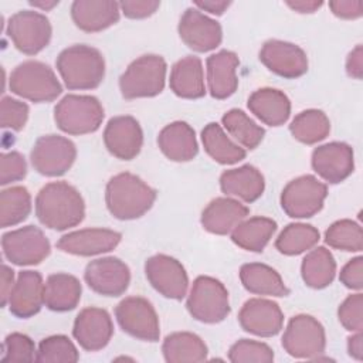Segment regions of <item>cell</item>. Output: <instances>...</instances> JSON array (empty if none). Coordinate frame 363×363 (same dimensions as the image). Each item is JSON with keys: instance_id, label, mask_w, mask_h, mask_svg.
<instances>
[{"instance_id": "cell-2", "label": "cell", "mask_w": 363, "mask_h": 363, "mask_svg": "<svg viewBox=\"0 0 363 363\" xmlns=\"http://www.w3.org/2000/svg\"><path fill=\"white\" fill-rule=\"evenodd\" d=\"M156 200V190L136 174L123 172L109 179L105 203L118 220H135L146 214Z\"/></svg>"}, {"instance_id": "cell-40", "label": "cell", "mask_w": 363, "mask_h": 363, "mask_svg": "<svg viewBox=\"0 0 363 363\" xmlns=\"http://www.w3.org/2000/svg\"><path fill=\"white\" fill-rule=\"evenodd\" d=\"M31 211V196L23 186H13L0 193V224L13 227L24 221Z\"/></svg>"}, {"instance_id": "cell-6", "label": "cell", "mask_w": 363, "mask_h": 363, "mask_svg": "<svg viewBox=\"0 0 363 363\" xmlns=\"http://www.w3.org/2000/svg\"><path fill=\"white\" fill-rule=\"evenodd\" d=\"M105 112L92 95H65L54 108L57 126L68 135H86L99 129Z\"/></svg>"}, {"instance_id": "cell-37", "label": "cell", "mask_w": 363, "mask_h": 363, "mask_svg": "<svg viewBox=\"0 0 363 363\" xmlns=\"http://www.w3.org/2000/svg\"><path fill=\"white\" fill-rule=\"evenodd\" d=\"M289 130L301 143L315 145L329 135L330 121L320 109H306L292 119Z\"/></svg>"}, {"instance_id": "cell-56", "label": "cell", "mask_w": 363, "mask_h": 363, "mask_svg": "<svg viewBox=\"0 0 363 363\" xmlns=\"http://www.w3.org/2000/svg\"><path fill=\"white\" fill-rule=\"evenodd\" d=\"M30 4L33 7H37V9H41V10H51L52 7H55L58 4V0H51V1H30Z\"/></svg>"}, {"instance_id": "cell-49", "label": "cell", "mask_w": 363, "mask_h": 363, "mask_svg": "<svg viewBox=\"0 0 363 363\" xmlns=\"http://www.w3.org/2000/svg\"><path fill=\"white\" fill-rule=\"evenodd\" d=\"M159 6H160V1L157 0H130V1L119 3L121 11L128 18H146L155 14Z\"/></svg>"}, {"instance_id": "cell-17", "label": "cell", "mask_w": 363, "mask_h": 363, "mask_svg": "<svg viewBox=\"0 0 363 363\" xmlns=\"http://www.w3.org/2000/svg\"><path fill=\"white\" fill-rule=\"evenodd\" d=\"M259 61L274 74L295 79L308 71L306 52L296 44L282 40H268L259 50Z\"/></svg>"}, {"instance_id": "cell-12", "label": "cell", "mask_w": 363, "mask_h": 363, "mask_svg": "<svg viewBox=\"0 0 363 363\" xmlns=\"http://www.w3.org/2000/svg\"><path fill=\"white\" fill-rule=\"evenodd\" d=\"M77 157L72 140L60 135H45L35 140L31 149V164L43 176L57 177L67 173Z\"/></svg>"}, {"instance_id": "cell-19", "label": "cell", "mask_w": 363, "mask_h": 363, "mask_svg": "<svg viewBox=\"0 0 363 363\" xmlns=\"http://www.w3.org/2000/svg\"><path fill=\"white\" fill-rule=\"evenodd\" d=\"M72 335L82 349L96 352L109 343L113 335V323L105 309L89 306L77 315Z\"/></svg>"}, {"instance_id": "cell-29", "label": "cell", "mask_w": 363, "mask_h": 363, "mask_svg": "<svg viewBox=\"0 0 363 363\" xmlns=\"http://www.w3.org/2000/svg\"><path fill=\"white\" fill-rule=\"evenodd\" d=\"M248 109L265 125L281 126L291 115V101L279 89L261 88L248 98Z\"/></svg>"}, {"instance_id": "cell-18", "label": "cell", "mask_w": 363, "mask_h": 363, "mask_svg": "<svg viewBox=\"0 0 363 363\" xmlns=\"http://www.w3.org/2000/svg\"><path fill=\"white\" fill-rule=\"evenodd\" d=\"M104 143L115 157L132 160L139 155L143 145L142 128L133 116H113L105 126Z\"/></svg>"}, {"instance_id": "cell-38", "label": "cell", "mask_w": 363, "mask_h": 363, "mask_svg": "<svg viewBox=\"0 0 363 363\" xmlns=\"http://www.w3.org/2000/svg\"><path fill=\"white\" fill-rule=\"evenodd\" d=\"M319 241V231L311 224H288L275 241V248L284 255H299L313 248Z\"/></svg>"}, {"instance_id": "cell-13", "label": "cell", "mask_w": 363, "mask_h": 363, "mask_svg": "<svg viewBox=\"0 0 363 363\" xmlns=\"http://www.w3.org/2000/svg\"><path fill=\"white\" fill-rule=\"evenodd\" d=\"M115 318L128 335L146 340L157 342L160 337L159 316L152 303L142 296H128L115 308Z\"/></svg>"}, {"instance_id": "cell-51", "label": "cell", "mask_w": 363, "mask_h": 363, "mask_svg": "<svg viewBox=\"0 0 363 363\" xmlns=\"http://www.w3.org/2000/svg\"><path fill=\"white\" fill-rule=\"evenodd\" d=\"M346 72L354 79H362L363 75V48L357 44L346 58Z\"/></svg>"}, {"instance_id": "cell-50", "label": "cell", "mask_w": 363, "mask_h": 363, "mask_svg": "<svg viewBox=\"0 0 363 363\" xmlns=\"http://www.w3.org/2000/svg\"><path fill=\"white\" fill-rule=\"evenodd\" d=\"M332 13L345 20H354L363 14V3L360 0H335L329 1Z\"/></svg>"}, {"instance_id": "cell-46", "label": "cell", "mask_w": 363, "mask_h": 363, "mask_svg": "<svg viewBox=\"0 0 363 363\" xmlns=\"http://www.w3.org/2000/svg\"><path fill=\"white\" fill-rule=\"evenodd\" d=\"M28 119V105L11 96L1 99V126L21 130Z\"/></svg>"}, {"instance_id": "cell-23", "label": "cell", "mask_w": 363, "mask_h": 363, "mask_svg": "<svg viewBox=\"0 0 363 363\" xmlns=\"http://www.w3.org/2000/svg\"><path fill=\"white\" fill-rule=\"evenodd\" d=\"M43 303L44 282L41 274L31 269L18 272L9 298L10 312L17 318L27 319L38 313Z\"/></svg>"}, {"instance_id": "cell-53", "label": "cell", "mask_w": 363, "mask_h": 363, "mask_svg": "<svg viewBox=\"0 0 363 363\" xmlns=\"http://www.w3.org/2000/svg\"><path fill=\"white\" fill-rule=\"evenodd\" d=\"M230 1L225 0H201V1H194L196 9H199L200 11H208L211 14L216 16H221L228 7H230Z\"/></svg>"}, {"instance_id": "cell-3", "label": "cell", "mask_w": 363, "mask_h": 363, "mask_svg": "<svg viewBox=\"0 0 363 363\" xmlns=\"http://www.w3.org/2000/svg\"><path fill=\"white\" fill-rule=\"evenodd\" d=\"M55 65L68 89H94L105 77L104 55L99 50L85 44H75L62 50Z\"/></svg>"}, {"instance_id": "cell-27", "label": "cell", "mask_w": 363, "mask_h": 363, "mask_svg": "<svg viewBox=\"0 0 363 363\" xmlns=\"http://www.w3.org/2000/svg\"><path fill=\"white\" fill-rule=\"evenodd\" d=\"M157 145L162 153L173 162L193 160L199 152L194 129L183 121L166 125L157 136Z\"/></svg>"}, {"instance_id": "cell-47", "label": "cell", "mask_w": 363, "mask_h": 363, "mask_svg": "<svg viewBox=\"0 0 363 363\" xmlns=\"http://www.w3.org/2000/svg\"><path fill=\"white\" fill-rule=\"evenodd\" d=\"M0 184L6 186L23 180L27 174V163L21 153L9 152L0 156Z\"/></svg>"}, {"instance_id": "cell-44", "label": "cell", "mask_w": 363, "mask_h": 363, "mask_svg": "<svg viewBox=\"0 0 363 363\" xmlns=\"http://www.w3.org/2000/svg\"><path fill=\"white\" fill-rule=\"evenodd\" d=\"M37 350L34 342L23 333H10L3 343V362H33Z\"/></svg>"}, {"instance_id": "cell-30", "label": "cell", "mask_w": 363, "mask_h": 363, "mask_svg": "<svg viewBox=\"0 0 363 363\" xmlns=\"http://www.w3.org/2000/svg\"><path fill=\"white\" fill-rule=\"evenodd\" d=\"M170 89L180 98L197 99L206 95L204 71L199 57L187 55L179 60L170 71Z\"/></svg>"}, {"instance_id": "cell-26", "label": "cell", "mask_w": 363, "mask_h": 363, "mask_svg": "<svg viewBox=\"0 0 363 363\" xmlns=\"http://www.w3.org/2000/svg\"><path fill=\"white\" fill-rule=\"evenodd\" d=\"M248 213V207L238 200L231 197H217L203 210L201 225L211 234L225 235L245 220Z\"/></svg>"}, {"instance_id": "cell-16", "label": "cell", "mask_w": 363, "mask_h": 363, "mask_svg": "<svg viewBox=\"0 0 363 363\" xmlns=\"http://www.w3.org/2000/svg\"><path fill=\"white\" fill-rule=\"evenodd\" d=\"M179 35L193 51L207 52L220 45L223 30L218 21L210 18L196 7H189L180 17Z\"/></svg>"}, {"instance_id": "cell-20", "label": "cell", "mask_w": 363, "mask_h": 363, "mask_svg": "<svg viewBox=\"0 0 363 363\" xmlns=\"http://www.w3.org/2000/svg\"><path fill=\"white\" fill-rule=\"evenodd\" d=\"M312 167L326 182L336 184L347 179L354 169L353 149L345 142H330L312 152Z\"/></svg>"}, {"instance_id": "cell-55", "label": "cell", "mask_w": 363, "mask_h": 363, "mask_svg": "<svg viewBox=\"0 0 363 363\" xmlns=\"http://www.w3.org/2000/svg\"><path fill=\"white\" fill-rule=\"evenodd\" d=\"M323 3L316 0H295V1H286V6L291 7L296 13H315Z\"/></svg>"}, {"instance_id": "cell-4", "label": "cell", "mask_w": 363, "mask_h": 363, "mask_svg": "<svg viewBox=\"0 0 363 363\" xmlns=\"http://www.w3.org/2000/svg\"><path fill=\"white\" fill-rule=\"evenodd\" d=\"M10 91L31 102H51L60 96L62 86L55 72L41 61L18 64L9 79Z\"/></svg>"}, {"instance_id": "cell-5", "label": "cell", "mask_w": 363, "mask_h": 363, "mask_svg": "<svg viewBox=\"0 0 363 363\" xmlns=\"http://www.w3.org/2000/svg\"><path fill=\"white\" fill-rule=\"evenodd\" d=\"M166 61L156 54H146L129 64L119 78V89L125 99L150 98L164 88Z\"/></svg>"}, {"instance_id": "cell-24", "label": "cell", "mask_w": 363, "mask_h": 363, "mask_svg": "<svg viewBox=\"0 0 363 363\" xmlns=\"http://www.w3.org/2000/svg\"><path fill=\"white\" fill-rule=\"evenodd\" d=\"M119 3L111 0H75L71 17L75 26L86 33L102 31L119 20Z\"/></svg>"}, {"instance_id": "cell-15", "label": "cell", "mask_w": 363, "mask_h": 363, "mask_svg": "<svg viewBox=\"0 0 363 363\" xmlns=\"http://www.w3.org/2000/svg\"><path fill=\"white\" fill-rule=\"evenodd\" d=\"M84 278L94 292L104 296H119L129 286L130 271L122 259L104 257L86 264Z\"/></svg>"}, {"instance_id": "cell-10", "label": "cell", "mask_w": 363, "mask_h": 363, "mask_svg": "<svg viewBox=\"0 0 363 363\" xmlns=\"http://www.w3.org/2000/svg\"><path fill=\"white\" fill-rule=\"evenodd\" d=\"M50 20L34 10H20L9 18L7 35L14 47L27 55L38 54L51 40Z\"/></svg>"}, {"instance_id": "cell-35", "label": "cell", "mask_w": 363, "mask_h": 363, "mask_svg": "<svg viewBox=\"0 0 363 363\" xmlns=\"http://www.w3.org/2000/svg\"><path fill=\"white\" fill-rule=\"evenodd\" d=\"M301 274L303 282L313 289H322L330 285L336 274V261L332 252L325 247L311 250L302 259Z\"/></svg>"}, {"instance_id": "cell-52", "label": "cell", "mask_w": 363, "mask_h": 363, "mask_svg": "<svg viewBox=\"0 0 363 363\" xmlns=\"http://www.w3.org/2000/svg\"><path fill=\"white\" fill-rule=\"evenodd\" d=\"M14 271L6 264L1 265V306L9 303L11 289L14 286Z\"/></svg>"}, {"instance_id": "cell-31", "label": "cell", "mask_w": 363, "mask_h": 363, "mask_svg": "<svg viewBox=\"0 0 363 363\" xmlns=\"http://www.w3.org/2000/svg\"><path fill=\"white\" fill-rule=\"evenodd\" d=\"M82 294L81 282L77 277L57 272L47 278L44 284V305L55 312L72 311Z\"/></svg>"}, {"instance_id": "cell-22", "label": "cell", "mask_w": 363, "mask_h": 363, "mask_svg": "<svg viewBox=\"0 0 363 363\" xmlns=\"http://www.w3.org/2000/svg\"><path fill=\"white\" fill-rule=\"evenodd\" d=\"M121 233L108 228H82L62 235L57 248L62 252L91 257L112 251L121 242Z\"/></svg>"}, {"instance_id": "cell-42", "label": "cell", "mask_w": 363, "mask_h": 363, "mask_svg": "<svg viewBox=\"0 0 363 363\" xmlns=\"http://www.w3.org/2000/svg\"><path fill=\"white\" fill-rule=\"evenodd\" d=\"M35 360L41 363H74L79 360V353L68 336L54 335L40 342Z\"/></svg>"}, {"instance_id": "cell-32", "label": "cell", "mask_w": 363, "mask_h": 363, "mask_svg": "<svg viewBox=\"0 0 363 363\" xmlns=\"http://www.w3.org/2000/svg\"><path fill=\"white\" fill-rule=\"evenodd\" d=\"M240 279L242 286L255 295L286 296L289 289L284 284L281 275L269 265L261 262L244 264L240 268Z\"/></svg>"}, {"instance_id": "cell-34", "label": "cell", "mask_w": 363, "mask_h": 363, "mask_svg": "<svg viewBox=\"0 0 363 363\" xmlns=\"http://www.w3.org/2000/svg\"><path fill=\"white\" fill-rule=\"evenodd\" d=\"M277 231V223L268 217H251L242 220L233 231L231 240L235 245L251 252H261L274 233Z\"/></svg>"}, {"instance_id": "cell-21", "label": "cell", "mask_w": 363, "mask_h": 363, "mask_svg": "<svg viewBox=\"0 0 363 363\" xmlns=\"http://www.w3.org/2000/svg\"><path fill=\"white\" fill-rule=\"evenodd\" d=\"M238 322L248 333L271 337L281 332L284 326V313L277 302L252 298L242 305L238 313Z\"/></svg>"}, {"instance_id": "cell-54", "label": "cell", "mask_w": 363, "mask_h": 363, "mask_svg": "<svg viewBox=\"0 0 363 363\" xmlns=\"http://www.w3.org/2000/svg\"><path fill=\"white\" fill-rule=\"evenodd\" d=\"M347 352L356 360L363 359V336H362V332H354V335L347 337Z\"/></svg>"}, {"instance_id": "cell-11", "label": "cell", "mask_w": 363, "mask_h": 363, "mask_svg": "<svg viewBox=\"0 0 363 363\" xmlns=\"http://www.w3.org/2000/svg\"><path fill=\"white\" fill-rule=\"evenodd\" d=\"M4 257L14 265H37L44 261L51 251L45 234L35 225H26L4 233L1 237Z\"/></svg>"}, {"instance_id": "cell-28", "label": "cell", "mask_w": 363, "mask_h": 363, "mask_svg": "<svg viewBox=\"0 0 363 363\" xmlns=\"http://www.w3.org/2000/svg\"><path fill=\"white\" fill-rule=\"evenodd\" d=\"M220 187L227 196L241 199L245 203H252L262 196L265 180L257 167L244 164L223 172L220 176Z\"/></svg>"}, {"instance_id": "cell-8", "label": "cell", "mask_w": 363, "mask_h": 363, "mask_svg": "<svg viewBox=\"0 0 363 363\" xmlns=\"http://www.w3.org/2000/svg\"><path fill=\"white\" fill-rule=\"evenodd\" d=\"M282 347L296 359H319L326 347L325 328L311 315H295L284 332Z\"/></svg>"}, {"instance_id": "cell-45", "label": "cell", "mask_w": 363, "mask_h": 363, "mask_svg": "<svg viewBox=\"0 0 363 363\" xmlns=\"http://www.w3.org/2000/svg\"><path fill=\"white\" fill-rule=\"evenodd\" d=\"M337 318L342 326L349 332H362L363 329V295L360 292L349 295L337 309Z\"/></svg>"}, {"instance_id": "cell-39", "label": "cell", "mask_w": 363, "mask_h": 363, "mask_svg": "<svg viewBox=\"0 0 363 363\" xmlns=\"http://www.w3.org/2000/svg\"><path fill=\"white\" fill-rule=\"evenodd\" d=\"M221 122L227 132L247 149H255L264 139L265 129L241 109H230L223 115Z\"/></svg>"}, {"instance_id": "cell-25", "label": "cell", "mask_w": 363, "mask_h": 363, "mask_svg": "<svg viewBox=\"0 0 363 363\" xmlns=\"http://www.w3.org/2000/svg\"><path fill=\"white\" fill-rule=\"evenodd\" d=\"M208 92L216 99L231 96L238 86L237 68L240 65L235 52L221 50L207 58Z\"/></svg>"}, {"instance_id": "cell-1", "label": "cell", "mask_w": 363, "mask_h": 363, "mask_svg": "<svg viewBox=\"0 0 363 363\" xmlns=\"http://www.w3.org/2000/svg\"><path fill=\"white\" fill-rule=\"evenodd\" d=\"M35 216L47 228L64 231L84 220L85 203L74 186L67 182H51L35 197Z\"/></svg>"}, {"instance_id": "cell-14", "label": "cell", "mask_w": 363, "mask_h": 363, "mask_svg": "<svg viewBox=\"0 0 363 363\" xmlns=\"http://www.w3.org/2000/svg\"><path fill=\"white\" fill-rule=\"evenodd\" d=\"M145 274L149 284L164 298L182 299L189 286V277L176 258L166 254H156L146 259Z\"/></svg>"}, {"instance_id": "cell-33", "label": "cell", "mask_w": 363, "mask_h": 363, "mask_svg": "<svg viewBox=\"0 0 363 363\" xmlns=\"http://www.w3.org/2000/svg\"><path fill=\"white\" fill-rule=\"evenodd\" d=\"M162 352L169 363H197L207 359L208 349L200 336L191 332H174L164 337Z\"/></svg>"}, {"instance_id": "cell-43", "label": "cell", "mask_w": 363, "mask_h": 363, "mask_svg": "<svg viewBox=\"0 0 363 363\" xmlns=\"http://www.w3.org/2000/svg\"><path fill=\"white\" fill-rule=\"evenodd\" d=\"M228 360L233 363H271L274 360V350L267 343L241 339L230 347Z\"/></svg>"}, {"instance_id": "cell-7", "label": "cell", "mask_w": 363, "mask_h": 363, "mask_svg": "<svg viewBox=\"0 0 363 363\" xmlns=\"http://www.w3.org/2000/svg\"><path fill=\"white\" fill-rule=\"evenodd\" d=\"M190 315L203 323H218L230 315L228 291L213 277H197L191 285L187 302Z\"/></svg>"}, {"instance_id": "cell-36", "label": "cell", "mask_w": 363, "mask_h": 363, "mask_svg": "<svg viewBox=\"0 0 363 363\" xmlns=\"http://www.w3.org/2000/svg\"><path fill=\"white\" fill-rule=\"evenodd\" d=\"M201 142L207 155L220 164H234L245 157V150L233 142L223 128L210 122L201 130Z\"/></svg>"}, {"instance_id": "cell-48", "label": "cell", "mask_w": 363, "mask_h": 363, "mask_svg": "<svg viewBox=\"0 0 363 363\" xmlns=\"http://www.w3.org/2000/svg\"><path fill=\"white\" fill-rule=\"evenodd\" d=\"M340 282L353 291H360L363 288V258L354 257L342 268L339 275Z\"/></svg>"}, {"instance_id": "cell-41", "label": "cell", "mask_w": 363, "mask_h": 363, "mask_svg": "<svg viewBox=\"0 0 363 363\" xmlns=\"http://www.w3.org/2000/svg\"><path fill=\"white\" fill-rule=\"evenodd\" d=\"M325 242L336 250L359 252L363 248V231L353 220H337L325 233Z\"/></svg>"}, {"instance_id": "cell-9", "label": "cell", "mask_w": 363, "mask_h": 363, "mask_svg": "<svg viewBox=\"0 0 363 363\" xmlns=\"http://www.w3.org/2000/svg\"><path fill=\"white\" fill-rule=\"evenodd\" d=\"M328 196V187L312 174L291 180L281 193V207L292 218H309L319 213Z\"/></svg>"}]
</instances>
